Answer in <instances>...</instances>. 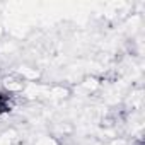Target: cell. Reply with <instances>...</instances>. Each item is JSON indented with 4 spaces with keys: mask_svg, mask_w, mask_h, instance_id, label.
Wrapping results in <instances>:
<instances>
[{
    "mask_svg": "<svg viewBox=\"0 0 145 145\" xmlns=\"http://www.w3.org/2000/svg\"><path fill=\"white\" fill-rule=\"evenodd\" d=\"M16 96L9 91H0V114H5L14 108Z\"/></svg>",
    "mask_w": 145,
    "mask_h": 145,
    "instance_id": "cell-1",
    "label": "cell"
}]
</instances>
